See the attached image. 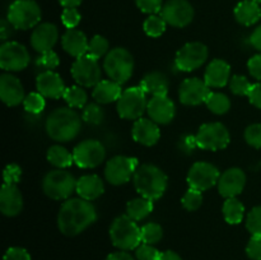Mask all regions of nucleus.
I'll return each mask as SVG.
<instances>
[{"mask_svg": "<svg viewBox=\"0 0 261 260\" xmlns=\"http://www.w3.org/2000/svg\"><path fill=\"white\" fill-rule=\"evenodd\" d=\"M97 219V212L91 201L82 198L64 201L58 214V227L65 236H76L86 231Z\"/></svg>", "mask_w": 261, "mask_h": 260, "instance_id": "1", "label": "nucleus"}, {"mask_svg": "<svg viewBox=\"0 0 261 260\" xmlns=\"http://www.w3.org/2000/svg\"><path fill=\"white\" fill-rule=\"evenodd\" d=\"M82 129V119L71 107H60L48 115L46 133L56 142L65 143L76 138Z\"/></svg>", "mask_w": 261, "mask_h": 260, "instance_id": "2", "label": "nucleus"}, {"mask_svg": "<svg viewBox=\"0 0 261 260\" xmlns=\"http://www.w3.org/2000/svg\"><path fill=\"white\" fill-rule=\"evenodd\" d=\"M133 181H134L135 190L140 194V196H144L153 201L160 199L165 194L168 184L166 173L152 163L139 166L135 171Z\"/></svg>", "mask_w": 261, "mask_h": 260, "instance_id": "3", "label": "nucleus"}, {"mask_svg": "<svg viewBox=\"0 0 261 260\" xmlns=\"http://www.w3.org/2000/svg\"><path fill=\"white\" fill-rule=\"evenodd\" d=\"M110 239L114 246L127 251L139 246L142 242V232L134 219L130 218L127 214H124L115 218L112 222L110 227Z\"/></svg>", "mask_w": 261, "mask_h": 260, "instance_id": "4", "label": "nucleus"}, {"mask_svg": "<svg viewBox=\"0 0 261 260\" xmlns=\"http://www.w3.org/2000/svg\"><path fill=\"white\" fill-rule=\"evenodd\" d=\"M103 69L111 81L124 84L133 75L134 59L126 48L115 47L105 58Z\"/></svg>", "mask_w": 261, "mask_h": 260, "instance_id": "5", "label": "nucleus"}, {"mask_svg": "<svg viewBox=\"0 0 261 260\" xmlns=\"http://www.w3.org/2000/svg\"><path fill=\"white\" fill-rule=\"evenodd\" d=\"M41 8L35 0H15L8 9V20L15 30L27 31L37 27L41 20Z\"/></svg>", "mask_w": 261, "mask_h": 260, "instance_id": "6", "label": "nucleus"}, {"mask_svg": "<svg viewBox=\"0 0 261 260\" xmlns=\"http://www.w3.org/2000/svg\"><path fill=\"white\" fill-rule=\"evenodd\" d=\"M43 193L54 200L68 199L76 189V180L74 176L63 168L53 170L43 177Z\"/></svg>", "mask_w": 261, "mask_h": 260, "instance_id": "7", "label": "nucleus"}, {"mask_svg": "<svg viewBox=\"0 0 261 260\" xmlns=\"http://www.w3.org/2000/svg\"><path fill=\"white\" fill-rule=\"evenodd\" d=\"M147 92L140 86L130 87L122 91L116 105L117 114L126 120H138L147 110Z\"/></svg>", "mask_w": 261, "mask_h": 260, "instance_id": "8", "label": "nucleus"}, {"mask_svg": "<svg viewBox=\"0 0 261 260\" xmlns=\"http://www.w3.org/2000/svg\"><path fill=\"white\" fill-rule=\"evenodd\" d=\"M229 132L222 122H208L199 127L195 143L206 150H221L229 144Z\"/></svg>", "mask_w": 261, "mask_h": 260, "instance_id": "9", "label": "nucleus"}, {"mask_svg": "<svg viewBox=\"0 0 261 260\" xmlns=\"http://www.w3.org/2000/svg\"><path fill=\"white\" fill-rule=\"evenodd\" d=\"M138 167L139 165L135 157L116 155L107 161L106 167H105V177L112 185H122V184L129 183L130 178L134 177Z\"/></svg>", "mask_w": 261, "mask_h": 260, "instance_id": "10", "label": "nucleus"}, {"mask_svg": "<svg viewBox=\"0 0 261 260\" xmlns=\"http://www.w3.org/2000/svg\"><path fill=\"white\" fill-rule=\"evenodd\" d=\"M74 163L81 168H94L103 162L106 149L96 139H87L75 145L73 150Z\"/></svg>", "mask_w": 261, "mask_h": 260, "instance_id": "11", "label": "nucleus"}, {"mask_svg": "<svg viewBox=\"0 0 261 260\" xmlns=\"http://www.w3.org/2000/svg\"><path fill=\"white\" fill-rule=\"evenodd\" d=\"M208 59V47L201 42H189L176 54L175 65L181 71L199 69Z\"/></svg>", "mask_w": 261, "mask_h": 260, "instance_id": "12", "label": "nucleus"}, {"mask_svg": "<svg viewBox=\"0 0 261 260\" xmlns=\"http://www.w3.org/2000/svg\"><path fill=\"white\" fill-rule=\"evenodd\" d=\"M31 61L30 53L19 42L9 41L0 47V66L7 71H20L28 66Z\"/></svg>", "mask_w": 261, "mask_h": 260, "instance_id": "13", "label": "nucleus"}, {"mask_svg": "<svg viewBox=\"0 0 261 260\" xmlns=\"http://www.w3.org/2000/svg\"><path fill=\"white\" fill-rule=\"evenodd\" d=\"M161 17L176 28H184L194 19V8L188 0H168L161 9Z\"/></svg>", "mask_w": 261, "mask_h": 260, "instance_id": "14", "label": "nucleus"}, {"mask_svg": "<svg viewBox=\"0 0 261 260\" xmlns=\"http://www.w3.org/2000/svg\"><path fill=\"white\" fill-rule=\"evenodd\" d=\"M71 75L81 87H94L101 82V66L98 60L89 55L81 56L71 65Z\"/></svg>", "mask_w": 261, "mask_h": 260, "instance_id": "15", "label": "nucleus"}, {"mask_svg": "<svg viewBox=\"0 0 261 260\" xmlns=\"http://www.w3.org/2000/svg\"><path fill=\"white\" fill-rule=\"evenodd\" d=\"M221 173L218 168L209 162H196L188 173V184L191 189L205 191L218 184Z\"/></svg>", "mask_w": 261, "mask_h": 260, "instance_id": "16", "label": "nucleus"}, {"mask_svg": "<svg viewBox=\"0 0 261 260\" xmlns=\"http://www.w3.org/2000/svg\"><path fill=\"white\" fill-rule=\"evenodd\" d=\"M211 87L199 78H189L181 83L178 88V97L181 103L186 106H198L206 101L211 94Z\"/></svg>", "mask_w": 261, "mask_h": 260, "instance_id": "17", "label": "nucleus"}, {"mask_svg": "<svg viewBox=\"0 0 261 260\" xmlns=\"http://www.w3.org/2000/svg\"><path fill=\"white\" fill-rule=\"evenodd\" d=\"M218 191L223 198H236L242 193L246 185V175L239 167H232L224 171L218 180Z\"/></svg>", "mask_w": 261, "mask_h": 260, "instance_id": "18", "label": "nucleus"}, {"mask_svg": "<svg viewBox=\"0 0 261 260\" xmlns=\"http://www.w3.org/2000/svg\"><path fill=\"white\" fill-rule=\"evenodd\" d=\"M59 31L58 27L53 23H41L35 27L31 35V46L37 53L43 54L53 50L55 43L58 42Z\"/></svg>", "mask_w": 261, "mask_h": 260, "instance_id": "19", "label": "nucleus"}, {"mask_svg": "<svg viewBox=\"0 0 261 260\" xmlns=\"http://www.w3.org/2000/svg\"><path fill=\"white\" fill-rule=\"evenodd\" d=\"M36 87L38 93L42 94L45 98L59 99L65 93V84L58 73L53 70L42 71L38 74L36 79Z\"/></svg>", "mask_w": 261, "mask_h": 260, "instance_id": "20", "label": "nucleus"}, {"mask_svg": "<svg viewBox=\"0 0 261 260\" xmlns=\"http://www.w3.org/2000/svg\"><path fill=\"white\" fill-rule=\"evenodd\" d=\"M0 98L7 106H18L24 101V89L17 76L12 74H2L0 76Z\"/></svg>", "mask_w": 261, "mask_h": 260, "instance_id": "21", "label": "nucleus"}, {"mask_svg": "<svg viewBox=\"0 0 261 260\" xmlns=\"http://www.w3.org/2000/svg\"><path fill=\"white\" fill-rule=\"evenodd\" d=\"M148 115L157 124H170L176 114L175 103L168 96H153L147 106Z\"/></svg>", "mask_w": 261, "mask_h": 260, "instance_id": "22", "label": "nucleus"}, {"mask_svg": "<svg viewBox=\"0 0 261 260\" xmlns=\"http://www.w3.org/2000/svg\"><path fill=\"white\" fill-rule=\"evenodd\" d=\"M132 133L135 142L145 145V147L154 145L161 137L157 122L153 121L152 119H144V117L135 120Z\"/></svg>", "mask_w": 261, "mask_h": 260, "instance_id": "23", "label": "nucleus"}, {"mask_svg": "<svg viewBox=\"0 0 261 260\" xmlns=\"http://www.w3.org/2000/svg\"><path fill=\"white\" fill-rule=\"evenodd\" d=\"M23 198L17 185L4 184L0 191V211L7 217H15L22 212Z\"/></svg>", "mask_w": 261, "mask_h": 260, "instance_id": "24", "label": "nucleus"}, {"mask_svg": "<svg viewBox=\"0 0 261 260\" xmlns=\"http://www.w3.org/2000/svg\"><path fill=\"white\" fill-rule=\"evenodd\" d=\"M204 81L211 88H222L231 81V66L221 59H214L206 66Z\"/></svg>", "mask_w": 261, "mask_h": 260, "instance_id": "25", "label": "nucleus"}, {"mask_svg": "<svg viewBox=\"0 0 261 260\" xmlns=\"http://www.w3.org/2000/svg\"><path fill=\"white\" fill-rule=\"evenodd\" d=\"M61 45H63L65 53L78 59L81 56L87 55L89 41L87 40V36L82 31L73 28L64 33L63 38H61Z\"/></svg>", "mask_w": 261, "mask_h": 260, "instance_id": "26", "label": "nucleus"}, {"mask_svg": "<svg viewBox=\"0 0 261 260\" xmlns=\"http://www.w3.org/2000/svg\"><path fill=\"white\" fill-rule=\"evenodd\" d=\"M105 186L101 178L97 175H84L76 180V194L79 198L92 201L103 194Z\"/></svg>", "mask_w": 261, "mask_h": 260, "instance_id": "27", "label": "nucleus"}, {"mask_svg": "<svg viewBox=\"0 0 261 260\" xmlns=\"http://www.w3.org/2000/svg\"><path fill=\"white\" fill-rule=\"evenodd\" d=\"M234 18L242 25H252L261 18V7L255 0H242L234 8Z\"/></svg>", "mask_w": 261, "mask_h": 260, "instance_id": "28", "label": "nucleus"}, {"mask_svg": "<svg viewBox=\"0 0 261 260\" xmlns=\"http://www.w3.org/2000/svg\"><path fill=\"white\" fill-rule=\"evenodd\" d=\"M122 94L121 84L116 83L114 81H101L98 84L93 87V98L96 99L97 103L107 105L111 102L119 101Z\"/></svg>", "mask_w": 261, "mask_h": 260, "instance_id": "29", "label": "nucleus"}, {"mask_svg": "<svg viewBox=\"0 0 261 260\" xmlns=\"http://www.w3.org/2000/svg\"><path fill=\"white\" fill-rule=\"evenodd\" d=\"M140 87L152 96H167L168 79L160 71H150L142 79Z\"/></svg>", "mask_w": 261, "mask_h": 260, "instance_id": "30", "label": "nucleus"}, {"mask_svg": "<svg viewBox=\"0 0 261 260\" xmlns=\"http://www.w3.org/2000/svg\"><path fill=\"white\" fill-rule=\"evenodd\" d=\"M153 200L150 199L144 198V196H140V198L133 199L127 203L126 205V214L132 219L137 221H142L145 217L149 216L153 212Z\"/></svg>", "mask_w": 261, "mask_h": 260, "instance_id": "31", "label": "nucleus"}, {"mask_svg": "<svg viewBox=\"0 0 261 260\" xmlns=\"http://www.w3.org/2000/svg\"><path fill=\"white\" fill-rule=\"evenodd\" d=\"M47 161L58 168L70 167L74 163V157L66 148L61 145H53L47 150Z\"/></svg>", "mask_w": 261, "mask_h": 260, "instance_id": "32", "label": "nucleus"}, {"mask_svg": "<svg viewBox=\"0 0 261 260\" xmlns=\"http://www.w3.org/2000/svg\"><path fill=\"white\" fill-rule=\"evenodd\" d=\"M223 216L229 224L241 223L245 216V206L237 198H229L223 204Z\"/></svg>", "mask_w": 261, "mask_h": 260, "instance_id": "33", "label": "nucleus"}, {"mask_svg": "<svg viewBox=\"0 0 261 260\" xmlns=\"http://www.w3.org/2000/svg\"><path fill=\"white\" fill-rule=\"evenodd\" d=\"M206 107L216 115H224L231 109V101L221 92H211L205 101Z\"/></svg>", "mask_w": 261, "mask_h": 260, "instance_id": "34", "label": "nucleus"}, {"mask_svg": "<svg viewBox=\"0 0 261 260\" xmlns=\"http://www.w3.org/2000/svg\"><path fill=\"white\" fill-rule=\"evenodd\" d=\"M63 98L71 109H84L88 97L81 86H71L65 89Z\"/></svg>", "mask_w": 261, "mask_h": 260, "instance_id": "35", "label": "nucleus"}, {"mask_svg": "<svg viewBox=\"0 0 261 260\" xmlns=\"http://www.w3.org/2000/svg\"><path fill=\"white\" fill-rule=\"evenodd\" d=\"M140 232H142L143 244L155 245L158 244L163 237L162 227H161V224L154 223V222H150V223L144 224V226L140 228Z\"/></svg>", "mask_w": 261, "mask_h": 260, "instance_id": "36", "label": "nucleus"}, {"mask_svg": "<svg viewBox=\"0 0 261 260\" xmlns=\"http://www.w3.org/2000/svg\"><path fill=\"white\" fill-rule=\"evenodd\" d=\"M166 25L167 23L161 15L152 14L144 20L143 28H144V32L150 37H160L166 31Z\"/></svg>", "mask_w": 261, "mask_h": 260, "instance_id": "37", "label": "nucleus"}, {"mask_svg": "<svg viewBox=\"0 0 261 260\" xmlns=\"http://www.w3.org/2000/svg\"><path fill=\"white\" fill-rule=\"evenodd\" d=\"M109 48H110L109 41H107L103 36L96 35L91 41H89L87 55H89L91 58L98 60V59L103 58L105 55H107V54L110 53Z\"/></svg>", "mask_w": 261, "mask_h": 260, "instance_id": "38", "label": "nucleus"}, {"mask_svg": "<svg viewBox=\"0 0 261 260\" xmlns=\"http://www.w3.org/2000/svg\"><path fill=\"white\" fill-rule=\"evenodd\" d=\"M23 106H24L25 111L30 112V114H41L46 106L45 97L38 93V92H32V93L25 96L24 101H23Z\"/></svg>", "mask_w": 261, "mask_h": 260, "instance_id": "39", "label": "nucleus"}, {"mask_svg": "<svg viewBox=\"0 0 261 260\" xmlns=\"http://www.w3.org/2000/svg\"><path fill=\"white\" fill-rule=\"evenodd\" d=\"M83 120L88 124L99 125L105 119V112L99 103H89L83 109Z\"/></svg>", "mask_w": 261, "mask_h": 260, "instance_id": "40", "label": "nucleus"}, {"mask_svg": "<svg viewBox=\"0 0 261 260\" xmlns=\"http://www.w3.org/2000/svg\"><path fill=\"white\" fill-rule=\"evenodd\" d=\"M181 203H182L184 208H185L186 211H196V209L200 208L201 204H203V194H201L200 190L190 188L186 191L185 195H184Z\"/></svg>", "mask_w": 261, "mask_h": 260, "instance_id": "41", "label": "nucleus"}, {"mask_svg": "<svg viewBox=\"0 0 261 260\" xmlns=\"http://www.w3.org/2000/svg\"><path fill=\"white\" fill-rule=\"evenodd\" d=\"M246 228L251 236L261 237V205L252 208L247 214Z\"/></svg>", "mask_w": 261, "mask_h": 260, "instance_id": "42", "label": "nucleus"}, {"mask_svg": "<svg viewBox=\"0 0 261 260\" xmlns=\"http://www.w3.org/2000/svg\"><path fill=\"white\" fill-rule=\"evenodd\" d=\"M229 88H231L232 93L237 94V96H249L252 84L250 83L246 76L233 75L229 81Z\"/></svg>", "mask_w": 261, "mask_h": 260, "instance_id": "43", "label": "nucleus"}, {"mask_svg": "<svg viewBox=\"0 0 261 260\" xmlns=\"http://www.w3.org/2000/svg\"><path fill=\"white\" fill-rule=\"evenodd\" d=\"M81 19L82 15L76 8H64L63 13H61V22L68 30L75 28L81 22Z\"/></svg>", "mask_w": 261, "mask_h": 260, "instance_id": "44", "label": "nucleus"}, {"mask_svg": "<svg viewBox=\"0 0 261 260\" xmlns=\"http://www.w3.org/2000/svg\"><path fill=\"white\" fill-rule=\"evenodd\" d=\"M59 64H60V59L53 50L41 54L40 58L37 59V65L42 68L43 71L53 70V69L58 68Z\"/></svg>", "mask_w": 261, "mask_h": 260, "instance_id": "45", "label": "nucleus"}, {"mask_svg": "<svg viewBox=\"0 0 261 260\" xmlns=\"http://www.w3.org/2000/svg\"><path fill=\"white\" fill-rule=\"evenodd\" d=\"M135 256L138 260H160L161 251H158L153 245L140 244L137 247Z\"/></svg>", "mask_w": 261, "mask_h": 260, "instance_id": "46", "label": "nucleus"}, {"mask_svg": "<svg viewBox=\"0 0 261 260\" xmlns=\"http://www.w3.org/2000/svg\"><path fill=\"white\" fill-rule=\"evenodd\" d=\"M245 140L251 147L261 148V124H252L245 130Z\"/></svg>", "mask_w": 261, "mask_h": 260, "instance_id": "47", "label": "nucleus"}, {"mask_svg": "<svg viewBox=\"0 0 261 260\" xmlns=\"http://www.w3.org/2000/svg\"><path fill=\"white\" fill-rule=\"evenodd\" d=\"M20 176H22V168L15 163H10L4 170V184L17 185L20 181Z\"/></svg>", "mask_w": 261, "mask_h": 260, "instance_id": "48", "label": "nucleus"}, {"mask_svg": "<svg viewBox=\"0 0 261 260\" xmlns=\"http://www.w3.org/2000/svg\"><path fill=\"white\" fill-rule=\"evenodd\" d=\"M137 7L147 14H155L162 9V0H135Z\"/></svg>", "mask_w": 261, "mask_h": 260, "instance_id": "49", "label": "nucleus"}, {"mask_svg": "<svg viewBox=\"0 0 261 260\" xmlns=\"http://www.w3.org/2000/svg\"><path fill=\"white\" fill-rule=\"evenodd\" d=\"M246 254L251 260H261V237L252 236L246 246Z\"/></svg>", "mask_w": 261, "mask_h": 260, "instance_id": "50", "label": "nucleus"}, {"mask_svg": "<svg viewBox=\"0 0 261 260\" xmlns=\"http://www.w3.org/2000/svg\"><path fill=\"white\" fill-rule=\"evenodd\" d=\"M3 260H31V255L23 247H10L7 250Z\"/></svg>", "mask_w": 261, "mask_h": 260, "instance_id": "51", "label": "nucleus"}, {"mask_svg": "<svg viewBox=\"0 0 261 260\" xmlns=\"http://www.w3.org/2000/svg\"><path fill=\"white\" fill-rule=\"evenodd\" d=\"M247 68H249L250 74L255 79L261 82V53L250 59L249 63H247Z\"/></svg>", "mask_w": 261, "mask_h": 260, "instance_id": "52", "label": "nucleus"}, {"mask_svg": "<svg viewBox=\"0 0 261 260\" xmlns=\"http://www.w3.org/2000/svg\"><path fill=\"white\" fill-rule=\"evenodd\" d=\"M247 97H249L250 102H251L255 107L261 109V82L256 84H252V88Z\"/></svg>", "mask_w": 261, "mask_h": 260, "instance_id": "53", "label": "nucleus"}, {"mask_svg": "<svg viewBox=\"0 0 261 260\" xmlns=\"http://www.w3.org/2000/svg\"><path fill=\"white\" fill-rule=\"evenodd\" d=\"M250 42H251V45L254 46L257 51L261 53V25L255 28L254 32L251 33V36H250Z\"/></svg>", "mask_w": 261, "mask_h": 260, "instance_id": "54", "label": "nucleus"}, {"mask_svg": "<svg viewBox=\"0 0 261 260\" xmlns=\"http://www.w3.org/2000/svg\"><path fill=\"white\" fill-rule=\"evenodd\" d=\"M10 27H13L12 24L9 23V20L3 19L2 23H0V37H2L3 41L7 40L10 35H12V30Z\"/></svg>", "mask_w": 261, "mask_h": 260, "instance_id": "55", "label": "nucleus"}, {"mask_svg": "<svg viewBox=\"0 0 261 260\" xmlns=\"http://www.w3.org/2000/svg\"><path fill=\"white\" fill-rule=\"evenodd\" d=\"M106 260H135V259L129 254V252L121 250V251L112 252V254H110L109 256L106 257Z\"/></svg>", "mask_w": 261, "mask_h": 260, "instance_id": "56", "label": "nucleus"}, {"mask_svg": "<svg viewBox=\"0 0 261 260\" xmlns=\"http://www.w3.org/2000/svg\"><path fill=\"white\" fill-rule=\"evenodd\" d=\"M160 260H182L180 255L175 251H171V250H167L165 252H161Z\"/></svg>", "mask_w": 261, "mask_h": 260, "instance_id": "57", "label": "nucleus"}, {"mask_svg": "<svg viewBox=\"0 0 261 260\" xmlns=\"http://www.w3.org/2000/svg\"><path fill=\"white\" fill-rule=\"evenodd\" d=\"M82 2L83 0H59L60 5H63L64 8H76L82 4Z\"/></svg>", "mask_w": 261, "mask_h": 260, "instance_id": "58", "label": "nucleus"}, {"mask_svg": "<svg viewBox=\"0 0 261 260\" xmlns=\"http://www.w3.org/2000/svg\"><path fill=\"white\" fill-rule=\"evenodd\" d=\"M255 2H257V3H261V0H255Z\"/></svg>", "mask_w": 261, "mask_h": 260, "instance_id": "59", "label": "nucleus"}]
</instances>
